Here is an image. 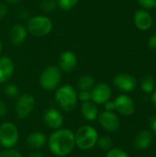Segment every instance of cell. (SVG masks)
Wrapping results in <instances>:
<instances>
[{"mask_svg": "<svg viewBox=\"0 0 156 157\" xmlns=\"http://www.w3.org/2000/svg\"><path fill=\"white\" fill-rule=\"evenodd\" d=\"M48 144L51 152L55 155H68L75 145L74 133L69 129H57L50 135Z\"/></svg>", "mask_w": 156, "mask_h": 157, "instance_id": "obj_1", "label": "cell"}, {"mask_svg": "<svg viewBox=\"0 0 156 157\" xmlns=\"http://www.w3.org/2000/svg\"><path fill=\"white\" fill-rule=\"evenodd\" d=\"M77 99V94L74 88L70 85L61 86L55 93L56 103L63 110L66 112H71L74 109Z\"/></svg>", "mask_w": 156, "mask_h": 157, "instance_id": "obj_2", "label": "cell"}, {"mask_svg": "<svg viewBox=\"0 0 156 157\" xmlns=\"http://www.w3.org/2000/svg\"><path fill=\"white\" fill-rule=\"evenodd\" d=\"M98 133L97 130L90 125L80 127L74 134L75 145L81 150H89L93 148L97 142Z\"/></svg>", "mask_w": 156, "mask_h": 157, "instance_id": "obj_3", "label": "cell"}, {"mask_svg": "<svg viewBox=\"0 0 156 157\" xmlns=\"http://www.w3.org/2000/svg\"><path fill=\"white\" fill-rule=\"evenodd\" d=\"M52 29L51 20L43 16H37L29 19L28 23L29 31L36 37H43L51 32Z\"/></svg>", "mask_w": 156, "mask_h": 157, "instance_id": "obj_4", "label": "cell"}, {"mask_svg": "<svg viewBox=\"0 0 156 157\" xmlns=\"http://www.w3.org/2000/svg\"><path fill=\"white\" fill-rule=\"evenodd\" d=\"M61 72L57 66L51 65L47 67L40 77V86L45 90H53L61 81Z\"/></svg>", "mask_w": 156, "mask_h": 157, "instance_id": "obj_5", "label": "cell"}, {"mask_svg": "<svg viewBox=\"0 0 156 157\" xmlns=\"http://www.w3.org/2000/svg\"><path fill=\"white\" fill-rule=\"evenodd\" d=\"M18 141V131L12 122H5L0 126V144L5 148H12Z\"/></svg>", "mask_w": 156, "mask_h": 157, "instance_id": "obj_6", "label": "cell"}, {"mask_svg": "<svg viewBox=\"0 0 156 157\" xmlns=\"http://www.w3.org/2000/svg\"><path fill=\"white\" fill-rule=\"evenodd\" d=\"M35 107V98L30 94L21 95L16 104V114L19 119H25L32 112Z\"/></svg>", "mask_w": 156, "mask_h": 157, "instance_id": "obj_7", "label": "cell"}, {"mask_svg": "<svg viewBox=\"0 0 156 157\" xmlns=\"http://www.w3.org/2000/svg\"><path fill=\"white\" fill-rule=\"evenodd\" d=\"M98 122L100 126L108 132H117L120 127L119 117L113 111H104L98 116Z\"/></svg>", "mask_w": 156, "mask_h": 157, "instance_id": "obj_8", "label": "cell"}, {"mask_svg": "<svg viewBox=\"0 0 156 157\" xmlns=\"http://www.w3.org/2000/svg\"><path fill=\"white\" fill-rule=\"evenodd\" d=\"M114 86L123 92H131L137 86L136 78L129 74H120L113 79Z\"/></svg>", "mask_w": 156, "mask_h": 157, "instance_id": "obj_9", "label": "cell"}, {"mask_svg": "<svg viewBox=\"0 0 156 157\" xmlns=\"http://www.w3.org/2000/svg\"><path fill=\"white\" fill-rule=\"evenodd\" d=\"M115 109L124 116H131L135 112V103L127 95H120L115 100Z\"/></svg>", "mask_w": 156, "mask_h": 157, "instance_id": "obj_10", "label": "cell"}, {"mask_svg": "<svg viewBox=\"0 0 156 157\" xmlns=\"http://www.w3.org/2000/svg\"><path fill=\"white\" fill-rule=\"evenodd\" d=\"M111 98V88L108 84L100 83L91 91V99L97 104H105Z\"/></svg>", "mask_w": 156, "mask_h": 157, "instance_id": "obj_11", "label": "cell"}, {"mask_svg": "<svg viewBox=\"0 0 156 157\" xmlns=\"http://www.w3.org/2000/svg\"><path fill=\"white\" fill-rule=\"evenodd\" d=\"M44 123L51 129H59L63 122V117L56 109H49L43 114Z\"/></svg>", "mask_w": 156, "mask_h": 157, "instance_id": "obj_12", "label": "cell"}, {"mask_svg": "<svg viewBox=\"0 0 156 157\" xmlns=\"http://www.w3.org/2000/svg\"><path fill=\"white\" fill-rule=\"evenodd\" d=\"M154 142V133L151 131L144 130L140 132L134 139V147L137 150H145L151 146Z\"/></svg>", "mask_w": 156, "mask_h": 157, "instance_id": "obj_13", "label": "cell"}, {"mask_svg": "<svg viewBox=\"0 0 156 157\" xmlns=\"http://www.w3.org/2000/svg\"><path fill=\"white\" fill-rule=\"evenodd\" d=\"M77 63V59L75 54L71 51L63 52L59 59L60 68L64 72H72Z\"/></svg>", "mask_w": 156, "mask_h": 157, "instance_id": "obj_14", "label": "cell"}, {"mask_svg": "<svg viewBox=\"0 0 156 157\" xmlns=\"http://www.w3.org/2000/svg\"><path fill=\"white\" fill-rule=\"evenodd\" d=\"M134 24L140 30H148L153 24L151 15L145 10H138L134 15Z\"/></svg>", "mask_w": 156, "mask_h": 157, "instance_id": "obj_15", "label": "cell"}, {"mask_svg": "<svg viewBox=\"0 0 156 157\" xmlns=\"http://www.w3.org/2000/svg\"><path fill=\"white\" fill-rule=\"evenodd\" d=\"M14 72V63L8 57L0 58V83L7 81Z\"/></svg>", "mask_w": 156, "mask_h": 157, "instance_id": "obj_16", "label": "cell"}, {"mask_svg": "<svg viewBox=\"0 0 156 157\" xmlns=\"http://www.w3.org/2000/svg\"><path fill=\"white\" fill-rule=\"evenodd\" d=\"M27 37V30L24 26L20 24L14 25L9 31V39L15 45L21 44Z\"/></svg>", "mask_w": 156, "mask_h": 157, "instance_id": "obj_17", "label": "cell"}, {"mask_svg": "<svg viewBox=\"0 0 156 157\" xmlns=\"http://www.w3.org/2000/svg\"><path fill=\"white\" fill-rule=\"evenodd\" d=\"M27 144L32 149L42 148L47 141L46 135L40 132H34L27 137Z\"/></svg>", "mask_w": 156, "mask_h": 157, "instance_id": "obj_18", "label": "cell"}, {"mask_svg": "<svg viewBox=\"0 0 156 157\" xmlns=\"http://www.w3.org/2000/svg\"><path fill=\"white\" fill-rule=\"evenodd\" d=\"M81 111H82L84 118L90 121H95L98 116L97 108L95 105V103L91 102V101L84 102L82 105V108H81Z\"/></svg>", "mask_w": 156, "mask_h": 157, "instance_id": "obj_19", "label": "cell"}, {"mask_svg": "<svg viewBox=\"0 0 156 157\" xmlns=\"http://www.w3.org/2000/svg\"><path fill=\"white\" fill-rule=\"evenodd\" d=\"M141 88L146 94L154 92V79L151 75H146L142 78Z\"/></svg>", "mask_w": 156, "mask_h": 157, "instance_id": "obj_20", "label": "cell"}, {"mask_svg": "<svg viewBox=\"0 0 156 157\" xmlns=\"http://www.w3.org/2000/svg\"><path fill=\"white\" fill-rule=\"evenodd\" d=\"M94 84H95V80L92 76L83 75L79 78V80L77 82V86L80 89V91L90 90L94 87Z\"/></svg>", "mask_w": 156, "mask_h": 157, "instance_id": "obj_21", "label": "cell"}, {"mask_svg": "<svg viewBox=\"0 0 156 157\" xmlns=\"http://www.w3.org/2000/svg\"><path fill=\"white\" fill-rule=\"evenodd\" d=\"M97 144L98 145V147L103 150V151H108L112 148L113 146V141L110 137L108 136H102L100 138L97 139Z\"/></svg>", "mask_w": 156, "mask_h": 157, "instance_id": "obj_22", "label": "cell"}, {"mask_svg": "<svg viewBox=\"0 0 156 157\" xmlns=\"http://www.w3.org/2000/svg\"><path fill=\"white\" fill-rule=\"evenodd\" d=\"M106 157H130V155L120 148H111L108 151Z\"/></svg>", "mask_w": 156, "mask_h": 157, "instance_id": "obj_23", "label": "cell"}, {"mask_svg": "<svg viewBox=\"0 0 156 157\" xmlns=\"http://www.w3.org/2000/svg\"><path fill=\"white\" fill-rule=\"evenodd\" d=\"M78 2L79 0H58V5L63 10H70Z\"/></svg>", "mask_w": 156, "mask_h": 157, "instance_id": "obj_24", "label": "cell"}, {"mask_svg": "<svg viewBox=\"0 0 156 157\" xmlns=\"http://www.w3.org/2000/svg\"><path fill=\"white\" fill-rule=\"evenodd\" d=\"M5 93L10 97V98H16L18 96L19 90L17 88V86L14 84H8L7 86H6L5 87Z\"/></svg>", "mask_w": 156, "mask_h": 157, "instance_id": "obj_25", "label": "cell"}, {"mask_svg": "<svg viewBox=\"0 0 156 157\" xmlns=\"http://www.w3.org/2000/svg\"><path fill=\"white\" fill-rule=\"evenodd\" d=\"M40 7L43 11L51 12L55 9L56 3L54 0H42V2L40 4Z\"/></svg>", "mask_w": 156, "mask_h": 157, "instance_id": "obj_26", "label": "cell"}, {"mask_svg": "<svg viewBox=\"0 0 156 157\" xmlns=\"http://www.w3.org/2000/svg\"><path fill=\"white\" fill-rule=\"evenodd\" d=\"M0 157H22V155L17 150L7 148L0 153Z\"/></svg>", "mask_w": 156, "mask_h": 157, "instance_id": "obj_27", "label": "cell"}, {"mask_svg": "<svg viewBox=\"0 0 156 157\" xmlns=\"http://www.w3.org/2000/svg\"><path fill=\"white\" fill-rule=\"evenodd\" d=\"M77 98L82 102H87L91 100V92L89 90H82L77 95Z\"/></svg>", "mask_w": 156, "mask_h": 157, "instance_id": "obj_28", "label": "cell"}, {"mask_svg": "<svg viewBox=\"0 0 156 157\" xmlns=\"http://www.w3.org/2000/svg\"><path fill=\"white\" fill-rule=\"evenodd\" d=\"M138 1L139 4L146 9L156 7V0H138Z\"/></svg>", "mask_w": 156, "mask_h": 157, "instance_id": "obj_29", "label": "cell"}, {"mask_svg": "<svg viewBox=\"0 0 156 157\" xmlns=\"http://www.w3.org/2000/svg\"><path fill=\"white\" fill-rule=\"evenodd\" d=\"M148 45L151 50L154 51L156 52V34L150 37V39L148 40Z\"/></svg>", "mask_w": 156, "mask_h": 157, "instance_id": "obj_30", "label": "cell"}, {"mask_svg": "<svg viewBox=\"0 0 156 157\" xmlns=\"http://www.w3.org/2000/svg\"><path fill=\"white\" fill-rule=\"evenodd\" d=\"M149 127L151 129V132L156 134V116L150 118L149 120Z\"/></svg>", "mask_w": 156, "mask_h": 157, "instance_id": "obj_31", "label": "cell"}, {"mask_svg": "<svg viewBox=\"0 0 156 157\" xmlns=\"http://www.w3.org/2000/svg\"><path fill=\"white\" fill-rule=\"evenodd\" d=\"M104 105H105V109H106L107 111H113V110H115V103H114V101L108 100Z\"/></svg>", "mask_w": 156, "mask_h": 157, "instance_id": "obj_32", "label": "cell"}, {"mask_svg": "<svg viewBox=\"0 0 156 157\" xmlns=\"http://www.w3.org/2000/svg\"><path fill=\"white\" fill-rule=\"evenodd\" d=\"M6 114V106L3 101L0 100V118L5 117Z\"/></svg>", "mask_w": 156, "mask_h": 157, "instance_id": "obj_33", "label": "cell"}, {"mask_svg": "<svg viewBox=\"0 0 156 157\" xmlns=\"http://www.w3.org/2000/svg\"><path fill=\"white\" fill-rule=\"evenodd\" d=\"M6 12H7L6 6L5 5H3V4H0V18L4 17L6 16Z\"/></svg>", "mask_w": 156, "mask_h": 157, "instance_id": "obj_34", "label": "cell"}, {"mask_svg": "<svg viewBox=\"0 0 156 157\" xmlns=\"http://www.w3.org/2000/svg\"><path fill=\"white\" fill-rule=\"evenodd\" d=\"M29 157H44L43 156V155L42 154H40V153H33V154H31L30 155H29Z\"/></svg>", "mask_w": 156, "mask_h": 157, "instance_id": "obj_35", "label": "cell"}, {"mask_svg": "<svg viewBox=\"0 0 156 157\" xmlns=\"http://www.w3.org/2000/svg\"><path fill=\"white\" fill-rule=\"evenodd\" d=\"M152 101H153L154 105L156 107V90L153 93V95H152Z\"/></svg>", "mask_w": 156, "mask_h": 157, "instance_id": "obj_36", "label": "cell"}, {"mask_svg": "<svg viewBox=\"0 0 156 157\" xmlns=\"http://www.w3.org/2000/svg\"><path fill=\"white\" fill-rule=\"evenodd\" d=\"M7 2H10V3H17V2H18L19 0H6Z\"/></svg>", "mask_w": 156, "mask_h": 157, "instance_id": "obj_37", "label": "cell"}, {"mask_svg": "<svg viewBox=\"0 0 156 157\" xmlns=\"http://www.w3.org/2000/svg\"><path fill=\"white\" fill-rule=\"evenodd\" d=\"M2 48H3V46H2V43H1V41H0V52H1V50H2Z\"/></svg>", "mask_w": 156, "mask_h": 157, "instance_id": "obj_38", "label": "cell"}, {"mask_svg": "<svg viewBox=\"0 0 156 157\" xmlns=\"http://www.w3.org/2000/svg\"><path fill=\"white\" fill-rule=\"evenodd\" d=\"M155 29H156V22H155Z\"/></svg>", "mask_w": 156, "mask_h": 157, "instance_id": "obj_39", "label": "cell"}]
</instances>
